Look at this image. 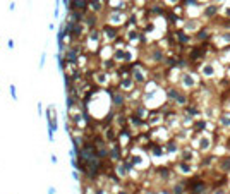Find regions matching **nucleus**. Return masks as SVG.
<instances>
[{"instance_id":"nucleus-1","label":"nucleus","mask_w":230,"mask_h":194,"mask_svg":"<svg viewBox=\"0 0 230 194\" xmlns=\"http://www.w3.org/2000/svg\"><path fill=\"white\" fill-rule=\"evenodd\" d=\"M100 31H101V40H103V43L112 45L119 40V29L115 26H112V24H105Z\"/></svg>"},{"instance_id":"nucleus-2","label":"nucleus","mask_w":230,"mask_h":194,"mask_svg":"<svg viewBox=\"0 0 230 194\" xmlns=\"http://www.w3.org/2000/svg\"><path fill=\"white\" fill-rule=\"evenodd\" d=\"M47 129L48 131H58V113L55 112V105H48L47 107Z\"/></svg>"},{"instance_id":"nucleus-3","label":"nucleus","mask_w":230,"mask_h":194,"mask_svg":"<svg viewBox=\"0 0 230 194\" xmlns=\"http://www.w3.org/2000/svg\"><path fill=\"white\" fill-rule=\"evenodd\" d=\"M110 78H112V72H108V70H103V69L93 70V81H95L96 86L107 88L110 84Z\"/></svg>"},{"instance_id":"nucleus-4","label":"nucleus","mask_w":230,"mask_h":194,"mask_svg":"<svg viewBox=\"0 0 230 194\" xmlns=\"http://www.w3.org/2000/svg\"><path fill=\"white\" fill-rule=\"evenodd\" d=\"M180 86L186 89H192L198 86V78L192 72H182L180 74Z\"/></svg>"},{"instance_id":"nucleus-5","label":"nucleus","mask_w":230,"mask_h":194,"mask_svg":"<svg viewBox=\"0 0 230 194\" xmlns=\"http://www.w3.org/2000/svg\"><path fill=\"white\" fill-rule=\"evenodd\" d=\"M103 7H105L103 0H89V10L93 14H100L103 10Z\"/></svg>"},{"instance_id":"nucleus-6","label":"nucleus","mask_w":230,"mask_h":194,"mask_svg":"<svg viewBox=\"0 0 230 194\" xmlns=\"http://www.w3.org/2000/svg\"><path fill=\"white\" fill-rule=\"evenodd\" d=\"M9 91H10V96H12L14 101H17V91H16V84H10L9 86Z\"/></svg>"},{"instance_id":"nucleus-7","label":"nucleus","mask_w":230,"mask_h":194,"mask_svg":"<svg viewBox=\"0 0 230 194\" xmlns=\"http://www.w3.org/2000/svg\"><path fill=\"white\" fill-rule=\"evenodd\" d=\"M45 60H47V52H43V53H41V57H40V69H43Z\"/></svg>"},{"instance_id":"nucleus-8","label":"nucleus","mask_w":230,"mask_h":194,"mask_svg":"<svg viewBox=\"0 0 230 194\" xmlns=\"http://www.w3.org/2000/svg\"><path fill=\"white\" fill-rule=\"evenodd\" d=\"M113 194H132V192H129L126 189H117V191H113Z\"/></svg>"},{"instance_id":"nucleus-9","label":"nucleus","mask_w":230,"mask_h":194,"mask_svg":"<svg viewBox=\"0 0 230 194\" xmlns=\"http://www.w3.org/2000/svg\"><path fill=\"white\" fill-rule=\"evenodd\" d=\"M38 115H43V103L41 101L38 103Z\"/></svg>"},{"instance_id":"nucleus-10","label":"nucleus","mask_w":230,"mask_h":194,"mask_svg":"<svg viewBox=\"0 0 230 194\" xmlns=\"http://www.w3.org/2000/svg\"><path fill=\"white\" fill-rule=\"evenodd\" d=\"M7 47H9L10 50H14V47H16V43H14V40H9V41H7Z\"/></svg>"},{"instance_id":"nucleus-11","label":"nucleus","mask_w":230,"mask_h":194,"mask_svg":"<svg viewBox=\"0 0 230 194\" xmlns=\"http://www.w3.org/2000/svg\"><path fill=\"white\" fill-rule=\"evenodd\" d=\"M50 160H52V163H53V165L58 163V158H57V155H52V156H50Z\"/></svg>"},{"instance_id":"nucleus-12","label":"nucleus","mask_w":230,"mask_h":194,"mask_svg":"<svg viewBox=\"0 0 230 194\" xmlns=\"http://www.w3.org/2000/svg\"><path fill=\"white\" fill-rule=\"evenodd\" d=\"M48 194H57V189L53 187V185H50V187H48Z\"/></svg>"},{"instance_id":"nucleus-13","label":"nucleus","mask_w":230,"mask_h":194,"mask_svg":"<svg viewBox=\"0 0 230 194\" xmlns=\"http://www.w3.org/2000/svg\"><path fill=\"white\" fill-rule=\"evenodd\" d=\"M9 9H10V10H16V2H10V5H9Z\"/></svg>"},{"instance_id":"nucleus-14","label":"nucleus","mask_w":230,"mask_h":194,"mask_svg":"<svg viewBox=\"0 0 230 194\" xmlns=\"http://www.w3.org/2000/svg\"><path fill=\"white\" fill-rule=\"evenodd\" d=\"M48 29L53 31V29H55V24H53V22H52V24H48Z\"/></svg>"}]
</instances>
